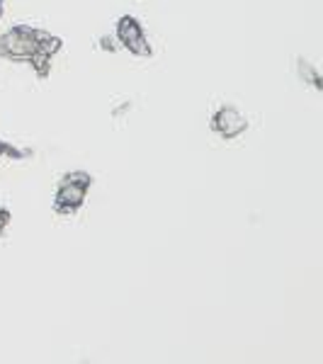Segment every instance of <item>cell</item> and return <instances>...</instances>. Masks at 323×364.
Returning <instances> with one entry per match:
<instances>
[{
  "label": "cell",
  "instance_id": "277c9868",
  "mask_svg": "<svg viewBox=\"0 0 323 364\" xmlns=\"http://www.w3.org/2000/svg\"><path fill=\"white\" fill-rule=\"evenodd\" d=\"M214 129L219 134H224L226 139H233V136H238V134L245 129V119L236 112V109L224 107L219 114L214 117Z\"/></svg>",
  "mask_w": 323,
  "mask_h": 364
},
{
  "label": "cell",
  "instance_id": "7a4b0ae2",
  "mask_svg": "<svg viewBox=\"0 0 323 364\" xmlns=\"http://www.w3.org/2000/svg\"><path fill=\"white\" fill-rule=\"evenodd\" d=\"M88 187H90V178H88V175H83V173L68 175V178L63 180L58 195H56V209L61 211V214H70V211H75L80 204H83Z\"/></svg>",
  "mask_w": 323,
  "mask_h": 364
},
{
  "label": "cell",
  "instance_id": "6da1fadb",
  "mask_svg": "<svg viewBox=\"0 0 323 364\" xmlns=\"http://www.w3.org/2000/svg\"><path fill=\"white\" fill-rule=\"evenodd\" d=\"M0 51L13 58H32L39 51V32H32L27 27L13 29L0 39Z\"/></svg>",
  "mask_w": 323,
  "mask_h": 364
},
{
  "label": "cell",
  "instance_id": "5b68a950",
  "mask_svg": "<svg viewBox=\"0 0 323 364\" xmlns=\"http://www.w3.org/2000/svg\"><path fill=\"white\" fill-rule=\"evenodd\" d=\"M8 221H10V214H8V211L0 209V231H3V228L8 226Z\"/></svg>",
  "mask_w": 323,
  "mask_h": 364
},
{
  "label": "cell",
  "instance_id": "3957f363",
  "mask_svg": "<svg viewBox=\"0 0 323 364\" xmlns=\"http://www.w3.org/2000/svg\"><path fill=\"white\" fill-rule=\"evenodd\" d=\"M117 32H120V39L134 51V54H149L151 51L144 42V34H141L139 22L134 20V17H125V20L120 22V29H117Z\"/></svg>",
  "mask_w": 323,
  "mask_h": 364
}]
</instances>
